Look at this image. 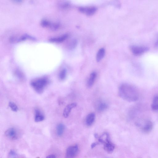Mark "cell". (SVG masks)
<instances>
[{"mask_svg": "<svg viewBox=\"0 0 158 158\" xmlns=\"http://www.w3.org/2000/svg\"><path fill=\"white\" fill-rule=\"evenodd\" d=\"M15 75L18 79L23 80L24 79V76L21 72L19 70H16L15 72Z\"/></svg>", "mask_w": 158, "mask_h": 158, "instance_id": "ffe728a7", "label": "cell"}, {"mask_svg": "<svg viewBox=\"0 0 158 158\" xmlns=\"http://www.w3.org/2000/svg\"><path fill=\"white\" fill-rule=\"evenodd\" d=\"M97 73L95 72H93L90 74L88 83V87H92L93 85L97 78Z\"/></svg>", "mask_w": 158, "mask_h": 158, "instance_id": "9a60e30c", "label": "cell"}, {"mask_svg": "<svg viewBox=\"0 0 158 158\" xmlns=\"http://www.w3.org/2000/svg\"><path fill=\"white\" fill-rule=\"evenodd\" d=\"M137 126L139 128L142 132L145 133L150 132L153 128V124L150 120L138 121L136 123Z\"/></svg>", "mask_w": 158, "mask_h": 158, "instance_id": "3957f363", "label": "cell"}, {"mask_svg": "<svg viewBox=\"0 0 158 158\" xmlns=\"http://www.w3.org/2000/svg\"><path fill=\"white\" fill-rule=\"evenodd\" d=\"M77 44V41L76 40L73 41L70 43L69 47L70 49H73L76 47Z\"/></svg>", "mask_w": 158, "mask_h": 158, "instance_id": "7402d4cb", "label": "cell"}, {"mask_svg": "<svg viewBox=\"0 0 158 158\" xmlns=\"http://www.w3.org/2000/svg\"><path fill=\"white\" fill-rule=\"evenodd\" d=\"M77 106V104L76 103H72L67 105L63 111V115L64 117L65 118L68 117L72 110L75 108Z\"/></svg>", "mask_w": 158, "mask_h": 158, "instance_id": "9c48e42d", "label": "cell"}, {"mask_svg": "<svg viewBox=\"0 0 158 158\" xmlns=\"http://www.w3.org/2000/svg\"><path fill=\"white\" fill-rule=\"evenodd\" d=\"M36 158H40L37 157Z\"/></svg>", "mask_w": 158, "mask_h": 158, "instance_id": "4316f807", "label": "cell"}, {"mask_svg": "<svg viewBox=\"0 0 158 158\" xmlns=\"http://www.w3.org/2000/svg\"><path fill=\"white\" fill-rule=\"evenodd\" d=\"M67 74V71L65 69L62 70L59 75V78L61 80H64L66 78Z\"/></svg>", "mask_w": 158, "mask_h": 158, "instance_id": "d6986e66", "label": "cell"}, {"mask_svg": "<svg viewBox=\"0 0 158 158\" xmlns=\"http://www.w3.org/2000/svg\"><path fill=\"white\" fill-rule=\"evenodd\" d=\"M16 155V153L13 150H11L9 153V155L10 156H14Z\"/></svg>", "mask_w": 158, "mask_h": 158, "instance_id": "603a6c76", "label": "cell"}, {"mask_svg": "<svg viewBox=\"0 0 158 158\" xmlns=\"http://www.w3.org/2000/svg\"><path fill=\"white\" fill-rule=\"evenodd\" d=\"M119 94L121 98L129 102H136L139 98V93L137 88L130 84H121L119 88Z\"/></svg>", "mask_w": 158, "mask_h": 158, "instance_id": "6da1fadb", "label": "cell"}, {"mask_svg": "<svg viewBox=\"0 0 158 158\" xmlns=\"http://www.w3.org/2000/svg\"><path fill=\"white\" fill-rule=\"evenodd\" d=\"M34 120L37 122H40L44 120L45 117L39 109L36 108L35 110Z\"/></svg>", "mask_w": 158, "mask_h": 158, "instance_id": "30bf717a", "label": "cell"}, {"mask_svg": "<svg viewBox=\"0 0 158 158\" xmlns=\"http://www.w3.org/2000/svg\"><path fill=\"white\" fill-rule=\"evenodd\" d=\"M78 150V147L77 145L69 146L66 150V158H74L77 154Z\"/></svg>", "mask_w": 158, "mask_h": 158, "instance_id": "8992f818", "label": "cell"}, {"mask_svg": "<svg viewBox=\"0 0 158 158\" xmlns=\"http://www.w3.org/2000/svg\"><path fill=\"white\" fill-rule=\"evenodd\" d=\"M95 119V115L94 113L89 114L86 118V124L88 126H91L94 122Z\"/></svg>", "mask_w": 158, "mask_h": 158, "instance_id": "4fadbf2b", "label": "cell"}, {"mask_svg": "<svg viewBox=\"0 0 158 158\" xmlns=\"http://www.w3.org/2000/svg\"><path fill=\"white\" fill-rule=\"evenodd\" d=\"M9 106L13 112H17L18 110V108L17 105L12 102H10L9 103Z\"/></svg>", "mask_w": 158, "mask_h": 158, "instance_id": "44dd1931", "label": "cell"}, {"mask_svg": "<svg viewBox=\"0 0 158 158\" xmlns=\"http://www.w3.org/2000/svg\"><path fill=\"white\" fill-rule=\"evenodd\" d=\"M107 105L104 103H101L98 105L97 110L99 112H103L107 109Z\"/></svg>", "mask_w": 158, "mask_h": 158, "instance_id": "ac0fdd59", "label": "cell"}, {"mask_svg": "<svg viewBox=\"0 0 158 158\" xmlns=\"http://www.w3.org/2000/svg\"><path fill=\"white\" fill-rule=\"evenodd\" d=\"M80 12L85 14L88 16H92L96 12L97 8L95 7H81L79 9Z\"/></svg>", "mask_w": 158, "mask_h": 158, "instance_id": "52a82bcc", "label": "cell"}, {"mask_svg": "<svg viewBox=\"0 0 158 158\" xmlns=\"http://www.w3.org/2000/svg\"><path fill=\"white\" fill-rule=\"evenodd\" d=\"M46 158H56V156L55 155H51L47 156Z\"/></svg>", "mask_w": 158, "mask_h": 158, "instance_id": "cb8c5ba5", "label": "cell"}, {"mask_svg": "<svg viewBox=\"0 0 158 158\" xmlns=\"http://www.w3.org/2000/svg\"><path fill=\"white\" fill-rule=\"evenodd\" d=\"M5 135L8 138L12 140L17 139L19 136L18 131L13 128L8 129L5 132Z\"/></svg>", "mask_w": 158, "mask_h": 158, "instance_id": "5b68a950", "label": "cell"}, {"mask_svg": "<svg viewBox=\"0 0 158 158\" xmlns=\"http://www.w3.org/2000/svg\"><path fill=\"white\" fill-rule=\"evenodd\" d=\"M105 55V50L102 48L98 51L96 57V60L97 62L101 61Z\"/></svg>", "mask_w": 158, "mask_h": 158, "instance_id": "e0dca14e", "label": "cell"}, {"mask_svg": "<svg viewBox=\"0 0 158 158\" xmlns=\"http://www.w3.org/2000/svg\"><path fill=\"white\" fill-rule=\"evenodd\" d=\"M151 108L153 111H158V95L153 98L151 104Z\"/></svg>", "mask_w": 158, "mask_h": 158, "instance_id": "2e32d148", "label": "cell"}, {"mask_svg": "<svg viewBox=\"0 0 158 158\" xmlns=\"http://www.w3.org/2000/svg\"><path fill=\"white\" fill-rule=\"evenodd\" d=\"M49 83V79L44 77L32 79L30 82V85L37 92L41 94L43 92Z\"/></svg>", "mask_w": 158, "mask_h": 158, "instance_id": "7a4b0ae2", "label": "cell"}, {"mask_svg": "<svg viewBox=\"0 0 158 158\" xmlns=\"http://www.w3.org/2000/svg\"><path fill=\"white\" fill-rule=\"evenodd\" d=\"M41 25L43 27L48 28L54 31L56 30L57 27L56 23H51L47 20H42L41 22Z\"/></svg>", "mask_w": 158, "mask_h": 158, "instance_id": "ba28073f", "label": "cell"}, {"mask_svg": "<svg viewBox=\"0 0 158 158\" xmlns=\"http://www.w3.org/2000/svg\"><path fill=\"white\" fill-rule=\"evenodd\" d=\"M130 49L132 53L136 56L140 55L149 50L148 48L146 46L136 45L131 46Z\"/></svg>", "mask_w": 158, "mask_h": 158, "instance_id": "277c9868", "label": "cell"}, {"mask_svg": "<svg viewBox=\"0 0 158 158\" xmlns=\"http://www.w3.org/2000/svg\"><path fill=\"white\" fill-rule=\"evenodd\" d=\"M103 143L104 144V148L105 150L109 153L113 152L114 149V146L108 139L105 141Z\"/></svg>", "mask_w": 158, "mask_h": 158, "instance_id": "8fae6325", "label": "cell"}, {"mask_svg": "<svg viewBox=\"0 0 158 158\" xmlns=\"http://www.w3.org/2000/svg\"><path fill=\"white\" fill-rule=\"evenodd\" d=\"M65 127L63 124L60 123L57 125L56 133L57 136L61 137L63 135L65 130Z\"/></svg>", "mask_w": 158, "mask_h": 158, "instance_id": "5bb4252c", "label": "cell"}, {"mask_svg": "<svg viewBox=\"0 0 158 158\" xmlns=\"http://www.w3.org/2000/svg\"><path fill=\"white\" fill-rule=\"evenodd\" d=\"M155 47L158 48V35L157 37L155 44Z\"/></svg>", "mask_w": 158, "mask_h": 158, "instance_id": "d4e9b609", "label": "cell"}, {"mask_svg": "<svg viewBox=\"0 0 158 158\" xmlns=\"http://www.w3.org/2000/svg\"><path fill=\"white\" fill-rule=\"evenodd\" d=\"M97 145V144L96 143H93L92 144L91 147L92 148H93L94 147H95Z\"/></svg>", "mask_w": 158, "mask_h": 158, "instance_id": "484cf974", "label": "cell"}, {"mask_svg": "<svg viewBox=\"0 0 158 158\" xmlns=\"http://www.w3.org/2000/svg\"><path fill=\"white\" fill-rule=\"evenodd\" d=\"M68 34H66L58 37H54L50 38L49 41L52 42L59 43L63 42L68 38Z\"/></svg>", "mask_w": 158, "mask_h": 158, "instance_id": "7c38bea8", "label": "cell"}]
</instances>
